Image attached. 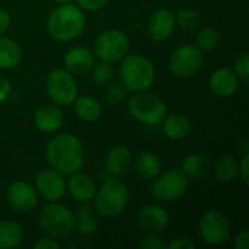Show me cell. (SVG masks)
Returning <instances> with one entry per match:
<instances>
[{
	"label": "cell",
	"mask_w": 249,
	"mask_h": 249,
	"mask_svg": "<svg viewBox=\"0 0 249 249\" xmlns=\"http://www.w3.org/2000/svg\"><path fill=\"white\" fill-rule=\"evenodd\" d=\"M45 159L55 171L63 175H70L82 169L86 159V150L79 137L70 133H61L47 143Z\"/></svg>",
	"instance_id": "1"
},
{
	"label": "cell",
	"mask_w": 249,
	"mask_h": 249,
	"mask_svg": "<svg viewBox=\"0 0 249 249\" xmlns=\"http://www.w3.org/2000/svg\"><path fill=\"white\" fill-rule=\"evenodd\" d=\"M86 28L83 10L73 3L58 4L47 19L48 35L58 42H70L79 38Z\"/></svg>",
	"instance_id": "2"
},
{
	"label": "cell",
	"mask_w": 249,
	"mask_h": 249,
	"mask_svg": "<svg viewBox=\"0 0 249 249\" xmlns=\"http://www.w3.org/2000/svg\"><path fill=\"white\" fill-rule=\"evenodd\" d=\"M118 71L123 86L133 93L149 90L156 79L153 63L143 54H127Z\"/></svg>",
	"instance_id": "3"
},
{
	"label": "cell",
	"mask_w": 249,
	"mask_h": 249,
	"mask_svg": "<svg viewBox=\"0 0 249 249\" xmlns=\"http://www.w3.org/2000/svg\"><path fill=\"white\" fill-rule=\"evenodd\" d=\"M130 190L118 177L107 179L93 197L95 212L104 219H115L127 209Z\"/></svg>",
	"instance_id": "4"
},
{
	"label": "cell",
	"mask_w": 249,
	"mask_h": 249,
	"mask_svg": "<svg viewBox=\"0 0 249 249\" xmlns=\"http://www.w3.org/2000/svg\"><path fill=\"white\" fill-rule=\"evenodd\" d=\"M38 226L45 236L57 241L66 239L76 231L74 213L57 201H50L38 214Z\"/></svg>",
	"instance_id": "5"
},
{
	"label": "cell",
	"mask_w": 249,
	"mask_h": 249,
	"mask_svg": "<svg viewBox=\"0 0 249 249\" xmlns=\"http://www.w3.org/2000/svg\"><path fill=\"white\" fill-rule=\"evenodd\" d=\"M128 112L139 123L149 127H158L168 115V108L158 95L144 90L136 92L128 99Z\"/></svg>",
	"instance_id": "6"
},
{
	"label": "cell",
	"mask_w": 249,
	"mask_h": 249,
	"mask_svg": "<svg viewBox=\"0 0 249 249\" xmlns=\"http://www.w3.org/2000/svg\"><path fill=\"white\" fill-rule=\"evenodd\" d=\"M45 92L53 104L67 107L74 102L79 95V88L74 76L66 69H53L45 79Z\"/></svg>",
	"instance_id": "7"
},
{
	"label": "cell",
	"mask_w": 249,
	"mask_h": 249,
	"mask_svg": "<svg viewBox=\"0 0 249 249\" xmlns=\"http://www.w3.org/2000/svg\"><path fill=\"white\" fill-rule=\"evenodd\" d=\"M190 179L182 169H171L165 174H159L150 185V196L162 203H171L184 197L188 191Z\"/></svg>",
	"instance_id": "8"
},
{
	"label": "cell",
	"mask_w": 249,
	"mask_h": 249,
	"mask_svg": "<svg viewBox=\"0 0 249 249\" xmlns=\"http://www.w3.org/2000/svg\"><path fill=\"white\" fill-rule=\"evenodd\" d=\"M130 51V38L120 29H107L98 35L93 44V53L101 61H121Z\"/></svg>",
	"instance_id": "9"
},
{
	"label": "cell",
	"mask_w": 249,
	"mask_h": 249,
	"mask_svg": "<svg viewBox=\"0 0 249 249\" xmlns=\"http://www.w3.org/2000/svg\"><path fill=\"white\" fill-rule=\"evenodd\" d=\"M169 70L177 77L188 79L200 71L204 63L203 51L196 45L184 44L177 47L169 55Z\"/></svg>",
	"instance_id": "10"
},
{
	"label": "cell",
	"mask_w": 249,
	"mask_h": 249,
	"mask_svg": "<svg viewBox=\"0 0 249 249\" xmlns=\"http://www.w3.org/2000/svg\"><path fill=\"white\" fill-rule=\"evenodd\" d=\"M231 220L220 210H209L206 212L198 223V232L201 239L207 245H222L231 236Z\"/></svg>",
	"instance_id": "11"
},
{
	"label": "cell",
	"mask_w": 249,
	"mask_h": 249,
	"mask_svg": "<svg viewBox=\"0 0 249 249\" xmlns=\"http://www.w3.org/2000/svg\"><path fill=\"white\" fill-rule=\"evenodd\" d=\"M35 190L39 197L47 201H58L67 193V185L63 174L54 168H45L35 175Z\"/></svg>",
	"instance_id": "12"
},
{
	"label": "cell",
	"mask_w": 249,
	"mask_h": 249,
	"mask_svg": "<svg viewBox=\"0 0 249 249\" xmlns=\"http://www.w3.org/2000/svg\"><path fill=\"white\" fill-rule=\"evenodd\" d=\"M38 193L34 185L26 181H15L9 185L6 191V198L9 206L19 213L31 212L38 204Z\"/></svg>",
	"instance_id": "13"
},
{
	"label": "cell",
	"mask_w": 249,
	"mask_h": 249,
	"mask_svg": "<svg viewBox=\"0 0 249 249\" xmlns=\"http://www.w3.org/2000/svg\"><path fill=\"white\" fill-rule=\"evenodd\" d=\"M175 15L165 7L153 10L146 20L147 34L156 42H163L171 38L175 31Z\"/></svg>",
	"instance_id": "14"
},
{
	"label": "cell",
	"mask_w": 249,
	"mask_h": 249,
	"mask_svg": "<svg viewBox=\"0 0 249 249\" xmlns=\"http://www.w3.org/2000/svg\"><path fill=\"white\" fill-rule=\"evenodd\" d=\"M169 213L166 209L158 204H149L139 210L137 213V225L140 231L146 233H160L169 226Z\"/></svg>",
	"instance_id": "15"
},
{
	"label": "cell",
	"mask_w": 249,
	"mask_h": 249,
	"mask_svg": "<svg viewBox=\"0 0 249 249\" xmlns=\"http://www.w3.org/2000/svg\"><path fill=\"white\" fill-rule=\"evenodd\" d=\"M64 112L60 105L55 104H44L36 108L34 114V124L41 133H55L61 128L64 123Z\"/></svg>",
	"instance_id": "16"
},
{
	"label": "cell",
	"mask_w": 249,
	"mask_h": 249,
	"mask_svg": "<svg viewBox=\"0 0 249 249\" xmlns=\"http://www.w3.org/2000/svg\"><path fill=\"white\" fill-rule=\"evenodd\" d=\"M67 185V191L70 194V197L79 203H89L93 200L95 194H96V182L92 177L82 174V172H74L70 174L69 181L66 182Z\"/></svg>",
	"instance_id": "17"
},
{
	"label": "cell",
	"mask_w": 249,
	"mask_h": 249,
	"mask_svg": "<svg viewBox=\"0 0 249 249\" xmlns=\"http://www.w3.org/2000/svg\"><path fill=\"white\" fill-rule=\"evenodd\" d=\"M209 88L219 98H231L239 88V79L233 70L222 67L212 73L209 79Z\"/></svg>",
	"instance_id": "18"
},
{
	"label": "cell",
	"mask_w": 249,
	"mask_h": 249,
	"mask_svg": "<svg viewBox=\"0 0 249 249\" xmlns=\"http://www.w3.org/2000/svg\"><path fill=\"white\" fill-rule=\"evenodd\" d=\"M95 64V54L86 47H74L64 55V69L73 76H83Z\"/></svg>",
	"instance_id": "19"
},
{
	"label": "cell",
	"mask_w": 249,
	"mask_h": 249,
	"mask_svg": "<svg viewBox=\"0 0 249 249\" xmlns=\"http://www.w3.org/2000/svg\"><path fill=\"white\" fill-rule=\"evenodd\" d=\"M133 165V153L127 146L117 144L114 146L107 158H105V168L112 177H124Z\"/></svg>",
	"instance_id": "20"
},
{
	"label": "cell",
	"mask_w": 249,
	"mask_h": 249,
	"mask_svg": "<svg viewBox=\"0 0 249 249\" xmlns=\"http://www.w3.org/2000/svg\"><path fill=\"white\" fill-rule=\"evenodd\" d=\"M133 169L142 179H155L162 171V162L153 152H139L133 158Z\"/></svg>",
	"instance_id": "21"
},
{
	"label": "cell",
	"mask_w": 249,
	"mask_h": 249,
	"mask_svg": "<svg viewBox=\"0 0 249 249\" xmlns=\"http://www.w3.org/2000/svg\"><path fill=\"white\" fill-rule=\"evenodd\" d=\"M163 134L169 140H182L185 139L191 131V120L185 114H172L166 115L162 121Z\"/></svg>",
	"instance_id": "22"
},
{
	"label": "cell",
	"mask_w": 249,
	"mask_h": 249,
	"mask_svg": "<svg viewBox=\"0 0 249 249\" xmlns=\"http://www.w3.org/2000/svg\"><path fill=\"white\" fill-rule=\"evenodd\" d=\"M181 169L188 179H204L212 171V163L206 155L193 153L184 159Z\"/></svg>",
	"instance_id": "23"
},
{
	"label": "cell",
	"mask_w": 249,
	"mask_h": 249,
	"mask_svg": "<svg viewBox=\"0 0 249 249\" xmlns=\"http://www.w3.org/2000/svg\"><path fill=\"white\" fill-rule=\"evenodd\" d=\"M25 239V231L15 220L0 222V249H15L20 247Z\"/></svg>",
	"instance_id": "24"
},
{
	"label": "cell",
	"mask_w": 249,
	"mask_h": 249,
	"mask_svg": "<svg viewBox=\"0 0 249 249\" xmlns=\"http://www.w3.org/2000/svg\"><path fill=\"white\" fill-rule=\"evenodd\" d=\"M74 112L76 115L86 123H95L102 115V105L98 99L90 95H82L74 99Z\"/></svg>",
	"instance_id": "25"
},
{
	"label": "cell",
	"mask_w": 249,
	"mask_h": 249,
	"mask_svg": "<svg viewBox=\"0 0 249 249\" xmlns=\"http://www.w3.org/2000/svg\"><path fill=\"white\" fill-rule=\"evenodd\" d=\"M22 60V50L16 41L7 36H0V69L12 70Z\"/></svg>",
	"instance_id": "26"
},
{
	"label": "cell",
	"mask_w": 249,
	"mask_h": 249,
	"mask_svg": "<svg viewBox=\"0 0 249 249\" xmlns=\"http://www.w3.org/2000/svg\"><path fill=\"white\" fill-rule=\"evenodd\" d=\"M74 222H76V231L83 235L89 236L93 235L98 229V220H96V212L92 210L88 206L79 207L74 213Z\"/></svg>",
	"instance_id": "27"
},
{
	"label": "cell",
	"mask_w": 249,
	"mask_h": 249,
	"mask_svg": "<svg viewBox=\"0 0 249 249\" xmlns=\"http://www.w3.org/2000/svg\"><path fill=\"white\" fill-rule=\"evenodd\" d=\"M214 175L220 182H232L239 175V160L235 156H223L214 165Z\"/></svg>",
	"instance_id": "28"
},
{
	"label": "cell",
	"mask_w": 249,
	"mask_h": 249,
	"mask_svg": "<svg viewBox=\"0 0 249 249\" xmlns=\"http://www.w3.org/2000/svg\"><path fill=\"white\" fill-rule=\"evenodd\" d=\"M220 42L219 32L212 26H200L196 35V47L203 53H210L217 48Z\"/></svg>",
	"instance_id": "29"
},
{
	"label": "cell",
	"mask_w": 249,
	"mask_h": 249,
	"mask_svg": "<svg viewBox=\"0 0 249 249\" xmlns=\"http://www.w3.org/2000/svg\"><path fill=\"white\" fill-rule=\"evenodd\" d=\"M175 23L185 32H194L201 26V13L191 7L179 9L175 15Z\"/></svg>",
	"instance_id": "30"
},
{
	"label": "cell",
	"mask_w": 249,
	"mask_h": 249,
	"mask_svg": "<svg viewBox=\"0 0 249 249\" xmlns=\"http://www.w3.org/2000/svg\"><path fill=\"white\" fill-rule=\"evenodd\" d=\"M114 76H115V70H114L112 64L107 63V61L93 64V67L90 69V77L99 86H105L109 82H112Z\"/></svg>",
	"instance_id": "31"
},
{
	"label": "cell",
	"mask_w": 249,
	"mask_h": 249,
	"mask_svg": "<svg viewBox=\"0 0 249 249\" xmlns=\"http://www.w3.org/2000/svg\"><path fill=\"white\" fill-rule=\"evenodd\" d=\"M127 89L123 86V83H111L105 90V98L109 104H121L125 98Z\"/></svg>",
	"instance_id": "32"
},
{
	"label": "cell",
	"mask_w": 249,
	"mask_h": 249,
	"mask_svg": "<svg viewBox=\"0 0 249 249\" xmlns=\"http://www.w3.org/2000/svg\"><path fill=\"white\" fill-rule=\"evenodd\" d=\"M235 74L238 76L239 82L242 83H248L249 82V54L248 53H244L241 54L236 61H235Z\"/></svg>",
	"instance_id": "33"
},
{
	"label": "cell",
	"mask_w": 249,
	"mask_h": 249,
	"mask_svg": "<svg viewBox=\"0 0 249 249\" xmlns=\"http://www.w3.org/2000/svg\"><path fill=\"white\" fill-rule=\"evenodd\" d=\"M109 0H76V4L86 12H96L104 9Z\"/></svg>",
	"instance_id": "34"
},
{
	"label": "cell",
	"mask_w": 249,
	"mask_h": 249,
	"mask_svg": "<svg viewBox=\"0 0 249 249\" xmlns=\"http://www.w3.org/2000/svg\"><path fill=\"white\" fill-rule=\"evenodd\" d=\"M139 247L142 249H163L166 248V244L156 235L150 233L149 236H146L140 241Z\"/></svg>",
	"instance_id": "35"
},
{
	"label": "cell",
	"mask_w": 249,
	"mask_h": 249,
	"mask_svg": "<svg viewBox=\"0 0 249 249\" xmlns=\"http://www.w3.org/2000/svg\"><path fill=\"white\" fill-rule=\"evenodd\" d=\"M239 175L245 185L249 184V152L244 153L239 160Z\"/></svg>",
	"instance_id": "36"
},
{
	"label": "cell",
	"mask_w": 249,
	"mask_h": 249,
	"mask_svg": "<svg viewBox=\"0 0 249 249\" xmlns=\"http://www.w3.org/2000/svg\"><path fill=\"white\" fill-rule=\"evenodd\" d=\"M60 244L57 242V239L50 238V236H44L41 239H38L34 244V249H58Z\"/></svg>",
	"instance_id": "37"
},
{
	"label": "cell",
	"mask_w": 249,
	"mask_h": 249,
	"mask_svg": "<svg viewBox=\"0 0 249 249\" xmlns=\"http://www.w3.org/2000/svg\"><path fill=\"white\" fill-rule=\"evenodd\" d=\"M166 248H169V249H194L196 248V244H194V242H191V241H190V239H187V238H177V239L171 241V242L166 245Z\"/></svg>",
	"instance_id": "38"
},
{
	"label": "cell",
	"mask_w": 249,
	"mask_h": 249,
	"mask_svg": "<svg viewBox=\"0 0 249 249\" xmlns=\"http://www.w3.org/2000/svg\"><path fill=\"white\" fill-rule=\"evenodd\" d=\"M10 92H12V85H10L9 79L0 73V104L9 98Z\"/></svg>",
	"instance_id": "39"
},
{
	"label": "cell",
	"mask_w": 249,
	"mask_h": 249,
	"mask_svg": "<svg viewBox=\"0 0 249 249\" xmlns=\"http://www.w3.org/2000/svg\"><path fill=\"white\" fill-rule=\"evenodd\" d=\"M233 247L236 249H248L249 247V232L245 229L241 233H238V236L235 238Z\"/></svg>",
	"instance_id": "40"
},
{
	"label": "cell",
	"mask_w": 249,
	"mask_h": 249,
	"mask_svg": "<svg viewBox=\"0 0 249 249\" xmlns=\"http://www.w3.org/2000/svg\"><path fill=\"white\" fill-rule=\"evenodd\" d=\"M9 26H10V15L6 10L0 9V36L6 34Z\"/></svg>",
	"instance_id": "41"
},
{
	"label": "cell",
	"mask_w": 249,
	"mask_h": 249,
	"mask_svg": "<svg viewBox=\"0 0 249 249\" xmlns=\"http://www.w3.org/2000/svg\"><path fill=\"white\" fill-rule=\"evenodd\" d=\"M236 149H238V152H239L241 155H244V153H248V152H249L248 142H247V140H241V142L238 143Z\"/></svg>",
	"instance_id": "42"
},
{
	"label": "cell",
	"mask_w": 249,
	"mask_h": 249,
	"mask_svg": "<svg viewBox=\"0 0 249 249\" xmlns=\"http://www.w3.org/2000/svg\"><path fill=\"white\" fill-rule=\"evenodd\" d=\"M57 4H66V3H71L73 0H54Z\"/></svg>",
	"instance_id": "43"
}]
</instances>
